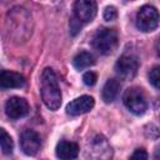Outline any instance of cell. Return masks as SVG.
Instances as JSON below:
<instances>
[{
  "mask_svg": "<svg viewBox=\"0 0 160 160\" xmlns=\"http://www.w3.org/2000/svg\"><path fill=\"white\" fill-rule=\"evenodd\" d=\"M41 99L50 110H58L61 105V91L58 78L50 68L44 69L41 74Z\"/></svg>",
  "mask_w": 160,
  "mask_h": 160,
  "instance_id": "cell-1",
  "label": "cell"
},
{
  "mask_svg": "<svg viewBox=\"0 0 160 160\" xmlns=\"http://www.w3.org/2000/svg\"><path fill=\"white\" fill-rule=\"evenodd\" d=\"M118 32L114 29H99L92 38V46L102 55L111 54L118 46Z\"/></svg>",
  "mask_w": 160,
  "mask_h": 160,
  "instance_id": "cell-2",
  "label": "cell"
},
{
  "mask_svg": "<svg viewBox=\"0 0 160 160\" xmlns=\"http://www.w3.org/2000/svg\"><path fill=\"white\" fill-rule=\"evenodd\" d=\"M159 11L156 10V8L151 5H145L140 8L136 14V26L144 32H150L155 30L159 25Z\"/></svg>",
  "mask_w": 160,
  "mask_h": 160,
  "instance_id": "cell-3",
  "label": "cell"
},
{
  "mask_svg": "<svg viewBox=\"0 0 160 160\" xmlns=\"http://www.w3.org/2000/svg\"><path fill=\"white\" fill-rule=\"evenodd\" d=\"M125 106L135 115H142L148 109V102L144 92L139 88H129L122 96Z\"/></svg>",
  "mask_w": 160,
  "mask_h": 160,
  "instance_id": "cell-4",
  "label": "cell"
},
{
  "mask_svg": "<svg viewBox=\"0 0 160 160\" xmlns=\"http://www.w3.org/2000/svg\"><path fill=\"white\" fill-rule=\"evenodd\" d=\"M139 68V61L134 55H122L119 58V60L115 64V71L116 74L125 80L132 79Z\"/></svg>",
  "mask_w": 160,
  "mask_h": 160,
  "instance_id": "cell-5",
  "label": "cell"
},
{
  "mask_svg": "<svg viewBox=\"0 0 160 160\" xmlns=\"http://www.w3.org/2000/svg\"><path fill=\"white\" fill-rule=\"evenodd\" d=\"M74 14L81 22L91 21L96 15V1L95 0H76L74 4Z\"/></svg>",
  "mask_w": 160,
  "mask_h": 160,
  "instance_id": "cell-6",
  "label": "cell"
},
{
  "mask_svg": "<svg viewBox=\"0 0 160 160\" xmlns=\"http://www.w3.org/2000/svg\"><path fill=\"white\" fill-rule=\"evenodd\" d=\"M5 112L10 119H14V120L24 118L29 112V104L22 98L12 96L5 104Z\"/></svg>",
  "mask_w": 160,
  "mask_h": 160,
  "instance_id": "cell-7",
  "label": "cell"
},
{
  "mask_svg": "<svg viewBox=\"0 0 160 160\" xmlns=\"http://www.w3.org/2000/svg\"><path fill=\"white\" fill-rule=\"evenodd\" d=\"M20 145L26 155H35L41 146L40 135L34 130H24L20 135Z\"/></svg>",
  "mask_w": 160,
  "mask_h": 160,
  "instance_id": "cell-8",
  "label": "cell"
},
{
  "mask_svg": "<svg viewBox=\"0 0 160 160\" xmlns=\"http://www.w3.org/2000/svg\"><path fill=\"white\" fill-rule=\"evenodd\" d=\"M94 104H95V101L91 96L84 95V96H80V98L72 100L71 102H69L66 106V112L72 116L81 115V114L90 111L94 108Z\"/></svg>",
  "mask_w": 160,
  "mask_h": 160,
  "instance_id": "cell-9",
  "label": "cell"
},
{
  "mask_svg": "<svg viewBox=\"0 0 160 160\" xmlns=\"http://www.w3.org/2000/svg\"><path fill=\"white\" fill-rule=\"evenodd\" d=\"M89 151H90V156L92 158H100V159L111 158V148L108 144L106 139L102 136H96L92 139Z\"/></svg>",
  "mask_w": 160,
  "mask_h": 160,
  "instance_id": "cell-10",
  "label": "cell"
},
{
  "mask_svg": "<svg viewBox=\"0 0 160 160\" xmlns=\"http://www.w3.org/2000/svg\"><path fill=\"white\" fill-rule=\"evenodd\" d=\"M0 85L2 89L22 88L25 85V78L19 72L2 70L0 75Z\"/></svg>",
  "mask_w": 160,
  "mask_h": 160,
  "instance_id": "cell-11",
  "label": "cell"
},
{
  "mask_svg": "<svg viewBox=\"0 0 160 160\" xmlns=\"http://www.w3.org/2000/svg\"><path fill=\"white\" fill-rule=\"evenodd\" d=\"M79 154V146L72 141L62 140L56 145V156L60 159H75Z\"/></svg>",
  "mask_w": 160,
  "mask_h": 160,
  "instance_id": "cell-12",
  "label": "cell"
},
{
  "mask_svg": "<svg viewBox=\"0 0 160 160\" xmlns=\"http://www.w3.org/2000/svg\"><path fill=\"white\" fill-rule=\"evenodd\" d=\"M120 90V84L115 79H110L105 82L102 88V100L105 102H111L118 96V92Z\"/></svg>",
  "mask_w": 160,
  "mask_h": 160,
  "instance_id": "cell-13",
  "label": "cell"
},
{
  "mask_svg": "<svg viewBox=\"0 0 160 160\" xmlns=\"http://www.w3.org/2000/svg\"><path fill=\"white\" fill-rule=\"evenodd\" d=\"M94 62H95L94 56H92L90 52H88V51H81V52H79V54L74 58V60H72V64H74V66H75L78 70L86 69V68L94 65Z\"/></svg>",
  "mask_w": 160,
  "mask_h": 160,
  "instance_id": "cell-14",
  "label": "cell"
},
{
  "mask_svg": "<svg viewBox=\"0 0 160 160\" xmlns=\"http://www.w3.org/2000/svg\"><path fill=\"white\" fill-rule=\"evenodd\" d=\"M0 144H1V150L5 155L12 152V149H14L12 139L4 129H0Z\"/></svg>",
  "mask_w": 160,
  "mask_h": 160,
  "instance_id": "cell-15",
  "label": "cell"
},
{
  "mask_svg": "<svg viewBox=\"0 0 160 160\" xmlns=\"http://www.w3.org/2000/svg\"><path fill=\"white\" fill-rule=\"evenodd\" d=\"M149 81L152 86L160 90V66H155L149 72Z\"/></svg>",
  "mask_w": 160,
  "mask_h": 160,
  "instance_id": "cell-16",
  "label": "cell"
},
{
  "mask_svg": "<svg viewBox=\"0 0 160 160\" xmlns=\"http://www.w3.org/2000/svg\"><path fill=\"white\" fill-rule=\"evenodd\" d=\"M102 16H104V19H105L106 21H112V20H115V19L118 18V10H116V8H114V6H106L105 10H104Z\"/></svg>",
  "mask_w": 160,
  "mask_h": 160,
  "instance_id": "cell-17",
  "label": "cell"
},
{
  "mask_svg": "<svg viewBox=\"0 0 160 160\" xmlns=\"http://www.w3.org/2000/svg\"><path fill=\"white\" fill-rule=\"evenodd\" d=\"M82 80H84V84H85V85H88V86H92V85L96 82V80H98V76H96L95 72H92V71H88V72L84 74Z\"/></svg>",
  "mask_w": 160,
  "mask_h": 160,
  "instance_id": "cell-18",
  "label": "cell"
},
{
  "mask_svg": "<svg viewBox=\"0 0 160 160\" xmlns=\"http://www.w3.org/2000/svg\"><path fill=\"white\" fill-rule=\"evenodd\" d=\"M131 159H148V154L144 149H136L131 155Z\"/></svg>",
  "mask_w": 160,
  "mask_h": 160,
  "instance_id": "cell-19",
  "label": "cell"
},
{
  "mask_svg": "<svg viewBox=\"0 0 160 160\" xmlns=\"http://www.w3.org/2000/svg\"><path fill=\"white\" fill-rule=\"evenodd\" d=\"M155 49H156V52H158V55L160 56V38L156 40V44H155Z\"/></svg>",
  "mask_w": 160,
  "mask_h": 160,
  "instance_id": "cell-20",
  "label": "cell"
},
{
  "mask_svg": "<svg viewBox=\"0 0 160 160\" xmlns=\"http://www.w3.org/2000/svg\"><path fill=\"white\" fill-rule=\"evenodd\" d=\"M125 1H132V0H125Z\"/></svg>",
  "mask_w": 160,
  "mask_h": 160,
  "instance_id": "cell-21",
  "label": "cell"
}]
</instances>
